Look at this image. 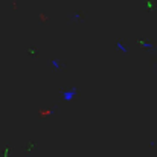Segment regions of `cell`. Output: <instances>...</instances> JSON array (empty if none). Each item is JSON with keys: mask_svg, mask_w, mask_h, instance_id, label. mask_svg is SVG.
Masks as SVG:
<instances>
[{"mask_svg": "<svg viewBox=\"0 0 157 157\" xmlns=\"http://www.w3.org/2000/svg\"><path fill=\"white\" fill-rule=\"evenodd\" d=\"M117 48L121 49V52H127V46H124L122 43H117Z\"/></svg>", "mask_w": 157, "mask_h": 157, "instance_id": "6da1fadb", "label": "cell"}]
</instances>
